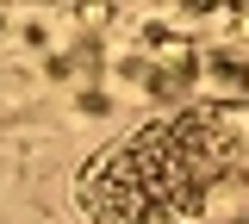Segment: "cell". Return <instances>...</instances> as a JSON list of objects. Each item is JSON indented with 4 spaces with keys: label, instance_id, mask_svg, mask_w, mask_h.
I'll return each instance as SVG.
<instances>
[{
    "label": "cell",
    "instance_id": "cell-1",
    "mask_svg": "<svg viewBox=\"0 0 249 224\" xmlns=\"http://www.w3.org/2000/svg\"><path fill=\"white\" fill-rule=\"evenodd\" d=\"M243 156V131L218 106H181L119 137L81 168L75 199L93 224H193Z\"/></svg>",
    "mask_w": 249,
    "mask_h": 224
}]
</instances>
